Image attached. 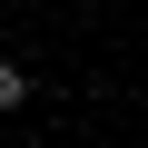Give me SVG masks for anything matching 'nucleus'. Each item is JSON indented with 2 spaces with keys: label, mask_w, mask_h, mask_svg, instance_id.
<instances>
[{
  "label": "nucleus",
  "mask_w": 148,
  "mask_h": 148,
  "mask_svg": "<svg viewBox=\"0 0 148 148\" xmlns=\"http://www.w3.org/2000/svg\"><path fill=\"white\" fill-rule=\"evenodd\" d=\"M20 99H30V79H20L10 59H0V109H20Z\"/></svg>",
  "instance_id": "obj_1"
}]
</instances>
